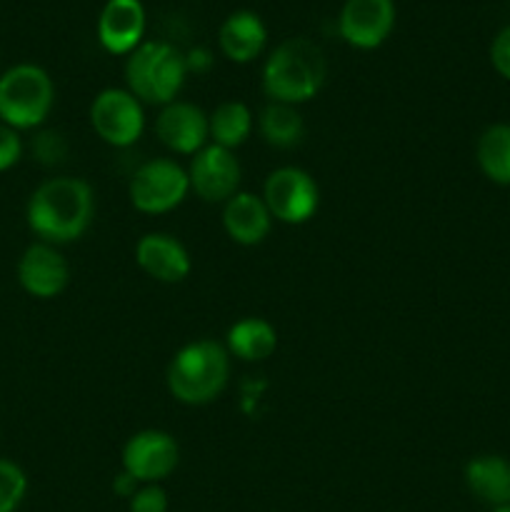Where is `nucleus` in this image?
Wrapping results in <instances>:
<instances>
[{
	"label": "nucleus",
	"instance_id": "13",
	"mask_svg": "<svg viewBox=\"0 0 510 512\" xmlns=\"http://www.w3.org/2000/svg\"><path fill=\"white\" fill-rule=\"evenodd\" d=\"M155 135L168 150L193 158L210 143L208 113L188 100H173L160 108L155 118Z\"/></svg>",
	"mask_w": 510,
	"mask_h": 512
},
{
	"label": "nucleus",
	"instance_id": "7",
	"mask_svg": "<svg viewBox=\"0 0 510 512\" xmlns=\"http://www.w3.org/2000/svg\"><path fill=\"white\" fill-rule=\"evenodd\" d=\"M263 200L273 220L285 225H303L318 213L320 188L308 170L283 165L265 178Z\"/></svg>",
	"mask_w": 510,
	"mask_h": 512
},
{
	"label": "nucleus",
	"instance_id": "2",
	"mask_svg": "<svg viewBox=\"0 0 510 512\" xmlns=\"http://www.w3.org/2000/svg\"><path fill=\"white\" fill-rule=\"evenodd\" d=\"M325 75L323 50L308 38H288L268 55L260 80L273 103L303 105L320 93Z\"/></svg>",
	"mask_w": 510,
	"mask_h": 512
},
{
	"label": "nucleus",
	"instance_id": "29",
	"mask_svg": "<svg viewBox=\"0 0 510 512\" xmlns=\"http://www.w3.org/2000/svg\"><path fill=\"white\" fill-rule=\"evenodd\" d=\"M508 205H510V200H508Z\"/></svg>",
	"mask_w": 510,
	"mask_h": 512
},
{
	"label": "nucleus",
	"instance_id": "26",
	"mask_svg": "<svg viewBox=\"0 0 510 512\" xmlns=\"http://www.w3.org/2000/svg\"><path fill=\"white\" fill-rule=\"evenodd\" d=\"M490 65L500 78L510 80V25H505L490 43Z\"/></svg>",
	"mask_w": 510,
	"mask_h": 512
},
{
	"label": "nucleus",
	"instance_id": "10",
	"mask_svg": "<svg viewBox=\"0 0 510 512\" xmlns=\"http://www.w3.org/2000/svg\"><path fill=\"white\" fill-rule=\"evenodd\" d=\"M240 178H243V170L233 150L213 143L195 153L188 165L190 193H195L205 203H225L233 198L240 190Z\"/></svg>",
	"mask_w": 510,
	"mask_h": 512
},
{
	"label": "nucleus",
	"instance_id": "12",
	"mask_svg": "<svg viewBox=\"0 0 510 512\" xmlns=\"http://www.w3.org/2000/svg\"><path fill=\"white\" fill-rule=\"evenodd\" d=\"M338 28L350 48H380L395 28V3L393 0H345Z\"/></svg>",
	"mask_w": 510,
	"mask_h": 512
},
{
	"label": "nucleus",
	"instance_id": "18",
	"mask_svg": "<svg viewBox=\"0 0 510 512\" xmlns=\"http://www.w3.org/2000/svg\"><path fill=\"white\" fill-rule=\"evenodd\" d=\"M268 43V30L260 15L250 10H235L223 20L218 33V45L223 55L233 63H253Z\"/></svg>",
	"mask_w": 510,
	"mask_h": 512
},
{
	"label": "nucleus",
	"instance_id": "9",
	"mask_svg": "<svg viewBox=\"0 0 510 512\" xmlns=\"http://www.w3.org/2000/svg\"><path fill=\"white\" fill-rule=\"evenodd\" d=\"M180 463V445L170 433L158 428L130 435L120 453L123 473L140 485H160L175 473Z\"/></svg>",
	"mask_w": 510,
	"mask_h": 512
},
{
	"label": "nucleus",
	"instance_id": "23",
	"mask_svg": "<svg viewBox=\"0 0 510 512\" xmlns=\"http://www.w3.org/2000/svg\"><path fill=\"white\" fill-rule=\"evenodd\" d=\"M28 495V475L15 460L0 458V512H18Z\"/></svg>",
	"mask_w": 510,
	"mask_h": 512
},
{
	"label": "nucleus",
	"instance_id": "25",
	"mask_svg": "<svg viewBox=\"0 0 510 512\" xmlns=\"http://www.w3.org/2000/svg\"><path fill=\"white\" fill-rule=\"evenodd\" d=\"M23 138H20L18 130L8 128V125L0 123V173H8L23 158Z\"/></svg>",
	"mask_w": 510,
	"mask_h": 512
},
{
	"label": "nucleus",
	"instance_id": "6",
	"mask_svg": "<svg viewBox=\"0 0 510 512\" xmlns=\"http://www.w3.org/2000/svg\"><path fill=\"white\" fill-rule=\"evenodd\" d=\"M190 193L188 168L173 158H153L140 165L128 183V198L138 213L163 215L185 203Z\"/></svg>",
	"mask_w": 510,
	"mask_h": 512
},
{
	"label": "nucleus",
	"instance_id": "17",
	"mask_svg": "<svg viewBox=\"0 0 510 512\" xmlns=\"http://www.w3.org/2000/svg\"><path fill=\"white\" fill-rule=\"evenodd\" d=\"M463 478L470 495H475L480 503L490 508L510 505V460L503 455H475L465 465Z\"/></svg>",
	"mask_w": 510,
	"mask_h": 512
},
{
	"label": "nucleus",
	"instance_id": "11",
	"mask_svg": "<svg viewBox=\"0 0 510 512\" xmlns=\"http://www.w3.org/2000/svg\"><path fill=\"white\" fill-rule=\"evenodd\" d=\"M23 293L35 300H53L65 293L70 283V265L55 245L33 243L23 250L15 268Z\"/></svg>",
	"mask_w": 510,
	"mask_h": 512
},
{
	"label": "nucleus",
	"instance_id": "5",
	"mask_svg": "<svg viewBox=\"0 0 510 512\" xmlns=\"http://www.w3.org/2000/svg\"><path fill=\"white\" fill-rule=\"evenodd\" d=\"M55 85L48 70L35 63H18L0 75V123L18 130H35L50 118Z\"/></svg>",
	"mask_w": 510,
	"mask_h": 512
},
{
	"label": "nucleus",
	"instance_id": "15",
	"mask_svg": "<svg viewBox=\"0 0 510 512\" xmlns=\"http://www.w3.org/2000/svg\"><path fill=\"white\" fill-rule=\"evenodd\" d=\"M145 33V8L140 0H108L98 18V40L110 55H130Z\"/></svg>",
	"mask_w": 510,
	"mask_h": 512
},
{
	"label": "nucleus",
	"instance_id": "14",
	"mask_svg": "<svg viewBox=\"0 0 510 512\" xmlns=\"http://www.w3.org/2000/svg\"><path fill=\"white\" fill-rule=\"evenodd\" d=\"M135 265L158 283H183L193 270L188 248L175 235L145 233L135 243Z\"/></svg>",
	"mask_w": 510,
	"mask_h": 512
},
{
	"label": "nucleus",
	"instance_id": "3",
	"mask_svg": "<svg viewBox=\"0 0 510 512\" xmlns=\"http://www.w3.org/2000/svg\"><path fill=\"white\" fill-rule=\"evenodd\" d=\"M230 378V353L215 340H193L175 350L165 370V385L178 403L208 405L220 398Z\"/></svg>",
	"mask_w": 510,
	"mask_h": 512
},
{
	"label": "nucleus",
	"instance_id": "27",
	"mask_svg": "<svg viewBox=\"0 0 510 512\" xmlns=\"http://www.w3.org/2000/svg\"><path fill=\"white\" fill-rule=\"evenodd\" d=\"M138 488H140V483H135V480L130 478L128 473H120L118 478H115V483H113V490H115V493L123 495L125 500L133 498V493H135V490H138Z\"/></svg>",
	"mask_w": 510,
	"mask_h": 512
},
{
	"label": "nucleus",
	"instance_id": "1",
	"mask_svg": "<svg viewBox=\"0 0 510 512\" xmlns=\"http://www.w3.org/2000/svg\"><path fill=\"white\" fill-rule=\"evenodd\" d=\"M95 218V193L88 180L73 175L43 180L30 193L25 205V223L30 233L60 248L75 243L90 230Z\"/></svg>",
	"mask_w": 510,
	"mask_h": 512
},
{
	"label": "nucleus",
	"instance_id": "24",
	"mask_svg": "<svg viewBox=\"0 0 510 512\" xmlns=\"http://www.w3.org/2000/svg\"><path fill=\"white\" fill-rule=\"evenodd\" d=\"M168 493L160 485H140L128 498V512H168Z\"/></svg>",
	"mask_w": 510,
	"mask_h": 512
},
{
	"label": "nucleus",
	"instance_id": "4",
	"mask_svg": "<svg viewBox=\"0 0 510 512\" xmlns=\"http://www.w3.org/2000/svg\"><path fill=\"white\" fill-rule=\"evenodd\" d=\"M188 78V60L175 45L163 40L140 43L125 60V83L128 90L150 105H168L178 100Z\"/></svg>",
	"mask_w": 510,
	"mask_h": 512
},
{
	"label": "nucleus",
	"instance_id": "8",
	"mask_svg": "<svg viewBox=\"0 0 510 512\" xmlns=\"http://www.w3.org/2000/svg\"><path fill=\"white\" fill-rule=\"evenodd\" d=\"M90 125L110 148H130L143 138V103L128 88H105L90 103Z\"/></svg>",
	"mask_w": 510,
	"mask_h": 512
},
{
	"label": "nucleus",
	"instance_id": "28",
	"mask_svg": "<svg viewBox=\"0 0 510 512\" xmlns=\"http://www.w3.org/2000/svg\"><path fill=\"white\" fill-rule=\"evenodd\" d=\"M493 512H510V505H505V508H493Z\"/></svg>",
	"mask_w": 510,
	"mask_h": 512
},
{
	"label": "nucleus",
	"instance_id": "19",
	"mask_svg": "<svg viewBox=\"0 0 510 512\" xmlns=\"http://www.w3.org/2000/svg\"><path fill=\"white\" fill-rule=\"evenodd\" d=\"M225 350L243 363H263L278 350V330L265 318H240L228 328Z\"/></svg>",
	"mask_w": 510,
	"mask_h": 512
},
{
	"label": "nucleus",
	"instance_id": "22",
	"mask_svg": "<svg viewBox=\"0 0 510 512\" xmlns=\"http://www.w3.org/2000/svg\"><path fill=\"white\" fill-rule=\"evenodd\" d=\"M210 123V143L220 145L225 150H235L243 143H248L253 133V110L240 100H225L213 113L208 115Z\"/></svg>",
	"mask_w": 510,
	"mask_h": 512
},
{
	"label": "nucleus",
	"instance_id": "20",
	"mask_svg": "<svg viewBox=\"0 0 510 512\" xmlns=\"http://www.w3.org/2000/svg\"><path fill=\"white\" fill-rule=\"evenodd\" d=\"M475 163L490 183L510 188V123H493L480 133Z\"/></svg>",
	"mask_w": 510,
	"mask_h": 512
},
{
	"label": "nucleus",
	"instance_id": "21",
	"mask_svg": "<svg viewBox=\"0 0 510 512\" xmlns=\"http://www.w3.org/2000/svg\"><path fill=\"white\" fill-rule=\"evenodd\" d=\"M258 130L270 148L290 150L303 143L305 138V120L300 115L298 105L273 103L270 100L258 115Z\"/></svg>",
	"mask_w": 510,
	"mask_h": 512
},
{
	"label": "nucleus",
	"instance_id": "16",
	"mask_svg": "<svg viewBox=\"0 0 510 512\" xmlns=\"http://www.w3.org/2000/svg\"><path fill=\"white\" fill-rule=\"evenodd\" d=\"M223 230L233 243L243 248L260 245L273 230V215L265 205L263 195L238 190L223 203Z\"/></svg>",
	"mask_w": 510,
	"mask_h": 512
}]
</instances>
